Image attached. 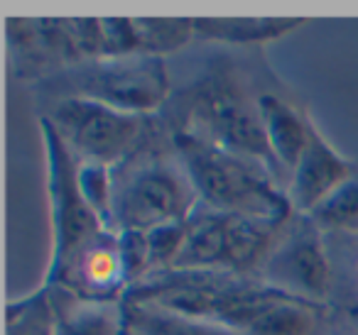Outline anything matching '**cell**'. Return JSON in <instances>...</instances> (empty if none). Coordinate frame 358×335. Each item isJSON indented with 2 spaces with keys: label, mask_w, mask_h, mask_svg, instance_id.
Wrapping results in <instances>:
<instances>
[{
  "label": "cell",
  "mask_w": 358,
  "mask_h": 335,
  "mask_svg": "<svg viewBox=\"0 0 358 335\" xmlns=\"http://www.w3.org/2000/svg\"><path fill=\"white\" fill-rule=\"evenodd\" d=\"M174 147L194 184L199 206L280 225L289 218L292 203L287 193L270 184L268 169L179 130L174 133Z\"/></svg>",
  "instance_id": "cell-1"
},
{
  "label": "cell",
  "mask_w": 358,
  "mask_h": 335,
  "mask_svg": "<svg viewBox=\"0 0 358 335\" xmlns=\"http://www.w3.org/2000/svg\"><path fill=\"white\" fill-rule=\"evenodd\" d=\"M179 133L206 140L263 169L278 167L265 140L258 98L245 91L229 66H214L189 89L187 123Z\"/></svg>",
  "instance_id": "cell-2"
},
{
  "label": "cell",
  "mask_w": 358,
  "mask_h": 335,
  "mask_svg": "<svg viewBox=\"0 0 358 335\" xmlns=\"http://www.w3.org/2000/svg\"><path fill=\"white\" fill-rule=\"evenodd\" d=\"M280 223L211 211L199 206L169 271H241L265 262ZM167 274V271H164Z\"/></svg>",
  "instance_id": "cell-3"
},
{
  "label": "cell",
  "mask_w": 358,
  "mask_h": 335,
  "mask_svg": "<svg viewBox=\"0 0 358 335\" xmlns=\"http://www.w3.org/2000/svg\"><path fill=\"white\" fill-rule=\"evenodd\" d=\"M199 208V196L185 164L152 159L125 177L115 188L113 228L150 232L159 225L189 221Z\"/></svg>",
  "instance_id": "cell-4"
},
{
  "label": "cell",
  "mask_w": 358,
  "mask_h": 335,
  "mask_svg": "<svg viewBox=\"0 0 358 335\" xmlns=\"http://www.w3.org/2000/svg\"><path fill=\"white\" fill-rule=\"evenodd\" d=\"M79 162L115 167L138 149L148 133V115L123 113L99 100L62 96L45 115Z\"/></svg>",
  "instance_id": "cell-5"
},
{
  "label": "cell",
  "mask_w": 358,
  "mask_h": 335,
  "mask_svg": "<svg viewBox=\"0 0 358 335\" xmlns=\"http://www.w3.org/2000/svg\"><path fill=\"white\" fill-rule=\"evenodd\" d=\"M66 96L99 100L123 113L150 115L167 100L169 74L162 57L133 54L94 59L66 74Z\"/></svg>",
  "instance_id": "cell-6"
},
{
  "label": "cell",
  "mask_w": 358,
  "mask_h": 335,
  "mask_svg": "<svg viewBox=\"0 0 358 335\" xmlns=\"http://www.w3.org/2000/svg\"><path fill=\"white\" fill-rule=\"evenodd\" d=\"M47 152V188L52 208V262L50 271L59 269L81 245L108 230L84 201L79 186V159L47 118L40 120Z\"/></svg>",
  "instance_id": "cell-7"
},
{
  "label": "cell",
  "mask_w": 358,
  "mask_h": 335,
  "mask_svg": "<svg viewBox=\"0 0 358 335\" xmlns=\"http://www.w3.org/2000/svg\"><path fill=\"white\" fill-rule=\"evenodd\" d=\"M263 284L314 306H324L331 299L334 262L329 257L324 232L309 218L265 257Z\"/></svg>",
  "instance_id": "cell-8"
},
{
  "label": "cell",
  "mask_w": 358,
  "mask_h": 335,
  "mask_svg": "<svg viewBox=\"0 0 358 335\" xmlns=\"http://www.w3.org/2000/svg\"><path fill=\"white\" fill-rule=\"evenodd\" d=\"M45 284H59L74 294L99 301H125L130 284L120 255L118 232L103 230L81 245L59 269L47 271Z\"/></svg>",
  "instance_id": "cell-9"
},
{
  "label": "cell",
  "mask_w": 358,
  "mask_h": 335,
  "mask_svg": "<svg viewBox=\"0 0 358 335\" xmlns=\"http://www.w3.org/2000/svg\"><path fill=\"white\" fill-rule=\"evenodd\" d=\"M356 174V167L327 142L317 125H309V140L304 154L289 179L287 198L292 211L309 216L319 203H324L343 181Z\"/></svg>",
  "instance_id": "cell-10"
},
{
  "label": "cell",
  "mask_w": 358,
  "mask_h": 335,
  "mask_svg": "<svg viewBox=\"0 0 358 335\" xmlns=\"http://www.w3.org/2000/svg\"><path fill=\"white\" fill-rule=\"evenodd\" d=\"M55 311L57 335H125V301H99L59 284H45Z\"/></svg>",
  "instance_id": "cell-11"
},
{
  "label": "cell",
  "mask_w": 358,
  "mask_h": 335,
  "mask_svg": "<svg viewBox=\"0 0 358 335\" xmlns=\"http://www.w3.org/2000/svg\"><path fill=\"white\" fill-rule=\"evenodd\" d=\"M258 108L275 164L287 172H294L299 157L304 154V147H307L312 120L275 94L258 96Z\"/></svg>",
  "instance_id": "cell-12"
},
{
  "label": "cell",
  "mask_w": 358,
  "mask_h": 335,
  "mask_svg": "<svg viewBox=\"0 0 358 335\" xmlns=\"http://www.w3.org/2000/svg\"><path fill=\"white\" fill-rule=\"evenodd\" d=\"M302 17H206L194 20L196 40L224 45H265L302 27Z\"/></svg>",
  "instance_id": "cell-13"
},
{
  "label": "cell",
  "mask_w": 358,
  "mask_h": 335,
  "mask_svg": "<svg viewBox=\"0 0 358 335\" xmlns=\"http://www.w3.org/2000/svg\"><path fill=\"white\" fill-rule=\"evenodd\" d=\"M125 315L133 335H241L221 323L189 318L145 301H125Z\"/></svg>",
  "instance_id": "cell-14"
},
{
  "label": "cell",
  "mask_w": 358,
  "mask_h": 335,
  "mask_svg": "<svg viewBox=\"0 0 358 335\" xmlns=\"http://www.w3.org/2000/svg\"><path fill=\"white\" fill-rule=\"evenodd\" d=\"M322 306L282 299L258 315L241 335H314Z\"/></svg>",
  "instance_id": "cell-15"
},
{
  "label": "cell",
  "mask_w": 358,
  "mask_h": 335,
  "mask_svg": "<svg viewBox=\"0 0 358 335\" xmlns=\"http://www.w3.org/2000/svg\"><path fill=\"white\" fill-rule=\"evenodd\" d=\"M309 221L327 235H358V172L343 181L324 203H319Z\"/></svg>",
  "instance_id": "cell-16"
},
{
  "label": "cell",
  "mask_w": 358,
  "mask_h": 335,
  "mask_svg": "<svg viewBox=\"0 0 358 335\" xmlns=\"http://www.w3.org/2000/svg\"><path fill=\"white\" fill-rule=\"evenodd\" d=\"M140 37V52L152 57H164L177 52L196 37L194 20H157V17H140L135 20Z\"/></svg>",
  "instance_id": "cell-17"
},
{
  "label": "cell",
  "mask_w": 358,
  "mask_h": 335,
  "mask_svg": "<svg viewBox=\"0 0 358 335\" xmlns=\"http://www.w3.org/2000/svg\"><path fill=\"white\" fill-rule=\"evenodd\" d=\"M8 335H57L55 311L45 286L8 304Z\"/></svg>",
  "instance_id": "cell-18"
},
{
  "label": "cell",
  "mask_w": 358,
  "mask_h": 335,
  "mask_svg": "<svg viewBox=\"0 0 358 335\" xmlns=\"http://www.w3.org/2000/svg\"><path fill=\"white\" fill-rule=\"evenodd\" d=\"M79 186L84 193V201L96 213L103 228H113V203H115V184L110 167L99 162H79Z\"/></svg>",
  "instance_id": "cell-19"
},
{
  "label": "cell",
  "mask_w": 358,
  "mask_h": 335,
  "mask_svg": "<svg viewBox=\"0 0 358 335\" xmlns=\"http://www.w3.org/2000/svg\"><path fill=\"white\" fill-rule=\"evenodd\" d=\"M187 232H189V221L167 223V225H159L155 230L145 232L150 247V269L159 271V274L172 269L174 260L185 247Z\"/></svg>",
  "instance_id": "cell-20"
},
{
  "label": "cell",
  "mask_w": 358,
  "mask_h": 335,
  "mask_svg": "<svg viewBox=\"0 0 358 335\" xmlns=\"http://www.w3.org/2000/svg\"><path fill=\"white\" fill-rule=\"evenodd\" d=\"M101 27H103V59L143 54L140 52L138 30H135V20L110 17V20H101Z\"/></svg>",
  "instance_id": "cell-21"
},
{
  "label": "cell",
  "mask_w": 358,
  "mask_h": 335,
  "mask_svg": "<svg viewBox=\"0 0 358 335\" xmlns=\"http://www.w3.org/2000/svg\"><path fill=\"white\" fill-rule=\"evenodd\" d=\"M118 245L120 255H123V265L128 271V279L135 281L140 276H145L150 269V247H148V235L135 230H120L118 232Z\"/></svg>",
  "instance_id": "cell-22"
},
{
  "label": "cell",
  "mask_w": 358,
  "mask_h": 335,
  "mask_svg": "<svg viewBox=\"0 0 358 335\" xmlns=\"http://www.w3.org/2000/svg\"><path fill=\"white\" fill-rule=\"evenodd\" d=\"M71 35L79 47L81 59H103V27L101 20H89V17H71L69 20Z\"/></svg>",
  "instance_id": "cell-23"
},
{
  "label": "cell",
  "mask_w": 358,
  "mask_h": 335,
  "mask_svg": "<svg viewBox=\"0 0 358 335\" xmlns=\"http://www.w3.org/2000/svg\"><path fill=\"white\" fill-rule=\"evenodd\" d=\"M338 245H341V252H343V260L346 265L351 267V274H356L358 279V235H338Z\"/></svg>",
  "instance_id": "cell-24"
},
{
  "label": "cell",
  "mask_w": 358,
  "mask_h": 335,
  "mask_svg": "<svg viewBox=\"0 0 358 335\" xmlns=\"http://www.w3.org/2000/svg\"><path fill=\"white\" fill-rule=\"evenodd\" d=\"M346 313H348V318H351L353 323H358V304H351V306H348Z\"/></svg>",
  "instance_id": "cell-25"
},
{
  "label": "cell",
  "mask_w": 358,
  "mask_h": 335,
  "mask_svg": "<svg viewBox=\"0 0 358 335\" xmlns=\"http://www.w3.org/2000/svg\"><path fill=\"white\" fill-rule=\"evenodd\" d=\"M125 335H133V333H130V330H128V333H125Z\"/></svg>",
  "instance_id": "cell-26"
}]
</instances>
